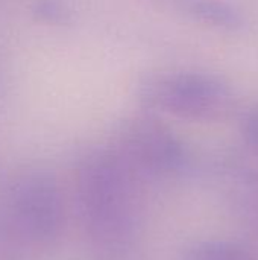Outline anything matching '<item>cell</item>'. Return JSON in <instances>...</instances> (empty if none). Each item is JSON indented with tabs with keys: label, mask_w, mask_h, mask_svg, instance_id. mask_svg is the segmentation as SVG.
<instances>
[{
	"label": "cell",
	"mask_w": 258,
	"mask_h": 260,
	"mask_svg": "<svg viewBox=\"0 0 258 260\" xmlns=\"http://www.w3.org/2000/svg\"><path fill=\"white\" fill-rule=\"evenodd\" d=\"M144 186L111 146L88 154L79 165V212L88 236L106 256L122 254L135 238Z\"/></svg>",
	"instance_id": "cell-1"
},
{
	"label": "cell",
	"mask_w": 258,
	"mask_h": 260,
	"mask_svg": "<svg viewBox=\"0 0 258 260\" xmlns=\"http://www.w3.org/2000/svg\"><path fill=\"white\" fill-rule=\"evenodd\" d=\"M166 9L201 26L237 32L245 27L243 12L228 0H154Z\"/></svg>",
	"instance_id": "cell-5"
},
{
	"label": "cell",
	"mask_w": 258,
	"mask_h": 260,
	"mask_svg": "<svg viewBox=\"0 0 258 260\" xmlns=\"http://www.w3.org/2000/svg\"><path fill=\"white\" fill-rule=\"evenodd\" d=\"M109 146L146 184L175 177L187 165L182 140L155 116L123 120Z\"/></svg>",
	"instance_id": "cell-4"
},
{
	"label": "cell",
	"mask_w": 258,
	"mask_h": 260,
	"mask_svg": "<svg viewBox=\"0 0 258 260\" xmlns=\"http://www.w3.org/2000/svg\"><path fill=\"white\" fill-rule=\"evenodd\" d=\"M187 260H258V257L234 242L205 241L190 251Z\"/></svg>",
	"instance_id": "cell-6"
},
{
	"label": "cell",
	"mask_w": 258,
	"mask_h": 260,
	"mask_svg": "<svg viewBox=\"0 0 258 260\" xmlns=\"http://www.w3.org/2000/svg\"><path fill=\"white\" fill-rule=\"evenodd\" d=\"M242 136L248 148L258 155V105L246 113L242 120Z\"/></svg>",
	"instance_id": "cell-8"
},
{
	"label": "cell",
	"mask_w": 258,
	"mask_h": 260,
	"mask_svg": "<svg viewBox=\"0 0 258 260\" xmlns=\"http://www.w3.org/2000/svg\"><path fill=\"white\" fill-rule=\"evenodd\" d=\"M64 225L62 195L52 177L30 174L0 193V259L36 260Z\"/></svg>",
	"instance_id": "cell-2"
},
{
	"label": "cell",
	"mask_w": 258,
	"mask_h": 260,
	"mask_svg": "<svg viewBox=\"0 0 258 260\" xmlns=\"http://www.w3.org/2000/svg\"><path fill=\"white\" fill-rule=\"evenodd\" d=\"M138 99L149 110L192 122L224 119L234 105L228 82L199 70H167L146 76Z\"/></svg>",
	"instance_id": "cell-3"
},
{
	"label": "cell",
	"mask_w": 258,
	"mask_h": 260,
	"mask_svg": "<svg viewBox=\"0 0 258 260\" xmlns=\"http://www.w3.org/2000/svg\"><path fill=\"white\" fill-rule=\"evenodd\" d=\"M32 12L38 21L52 26H67L75 20L73 9L65 0H36Z\"/></svg>",
	"instance_id": "cell-7"
}]
</instances>
